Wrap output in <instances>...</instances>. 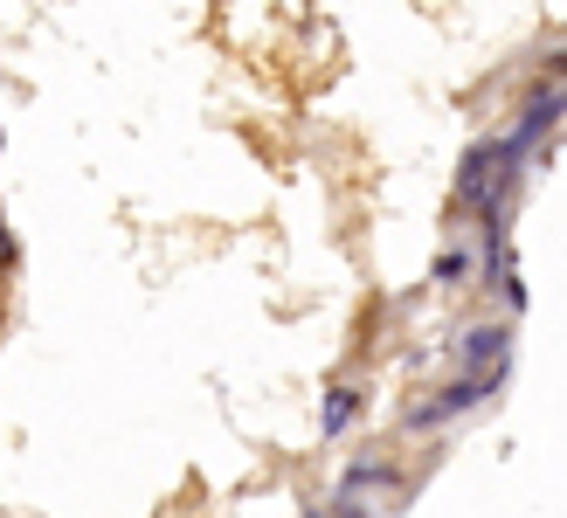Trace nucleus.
<instances>
[{"mask_svg": "<svg viewBox=\"0 0 567 518\" xmlns=\"http://www.w3.org/2000/svg\"><path fill=\"white\" fill-rule=\"evenodd\" d=\"M547 70H554V83H567V49H554V55H547Z\"/></svg>", "mask_w": 567, "mask_h": 518, "instance_id": "nucleus-7", "label": "nucleus"}, {"mask_svg": "<svg viewBox=\"0 0 567 518\" xmlns=\"http://www.w3.org/2000/svg\"><path fill=\"white\" fill-rule=\"evenodd\" d=\"M360 415H367V387L360 381H332L326 387V408H319V436H347Z\"/></svg>", "mask_w": 567, "mask_h": 518, "instance_id": "nucleus-3", "label": "nucleus"}, {"mask_svg": "<svg viewBox=\"0 0 567 518\" xmlns=\"http://www.w3.org/2000/svg\"><path fill=\"white\" fill-rule=\"evenodd\" d=\"M471 256H477V236H457V242H443V256H436V283H443V291H450V283H464L477 263H471Z\"/></svg>", "mask_w": 567, "mask_h": 518, "instance_id": "nucleus-5", "label": "nucleus"}, {"mask_svg": "<svg viewBox=\"0 0 567 518\" xmlns=\"http://www.w3.org/2000/svg\"><path fill=\"white\" fill-rule=\"evenodd\" d=\"M485 401H492V387H477V381H464V373H457V381H450V387H436L430 401H415V408H409L402 422L415 428V436H430V428L457 422V415H471V408H485Z\"/></svg>", "mask_w": 567, "mask_h": 518, "instance_id": "nucleus-2", "label": "nucleus"}, {"mask_svg": "<svg viewBox=\"0 0 567 518\" xmlns=\"http://www.w3.org/2000/svg\"><path fill=\"white\" fill-rule=\"evenodd\" d=\"M332 518H374L367 505H332Z\"/></svg>", "mask_w": 567, "mask_h": 518, "instance_id": "nucleus-8", "label": "nucleus"}, {"mask_svg": "<svg viewBox=\"0 0 567 518\" xmlns=\"http://www.w3.org/2000/svg\"><path fill=\"white\" fill-rule=\"evenodd\" d=\"M457 373L498 394V387H505V373H513V325H505V319H492V325H471V332H457Z\"/></svg>", "mask_w": 567, "mask_h": 518, "instance_id": "nucleus-1", "label": "nucleus"}, {"mask_svg": "<svg viewBox=\"0 0 567 518\" xmlns=\"http://www.w3.org/2000/svg\"><path fill=\"white\" fill-rule=\"evenodd\" d=\"M394 484H402L394 464H353L347 477H339V505H360V491H394Z\"/></svg>", "mask_w": 567, "mask_h": 518, "instance_id": "nucleus-4", "label": "nucleus"}, {"mask_svg": "<svg viewBox=\"0 0 567 518\" xmlns=\"http://www.w3.org/2000/svg\"><path fill=\"white\" fill-rule=\"evenodd\" d=\"M498 298H505V311H526V283H519V277H505V283H498Z\"/></svg>", "mask_w": 567, "mask_h": 518, "instance_id": "nucleus-6", "label": "nucleus"}, {"mask_svg": "<svg viewBox=\"0 0 567 518\" xmlns=\"http://www.w3.org/2000/svg\"><path fill=\"white\" fill-rule=\"evenodd\" d=\"M0 146H8V138H0Z\"/></svg>", "mask_w": 567, "mask_h": 518, "instance_id": "nucleus-10", "label": "nucleus"}, {"mask_svg": "<svg viewBox=\"0 0 567 518\" xmlns=\"http://www.w3.org/2000/svg\"><path fill=\"white\" fill-rule=\"evenodd\" d=\"M0 249H14V228L8 221H0Z\"/></svg>", "mask_w": 567, "mask_h": 518, "instance_id": "nucleus-9", "label": "nucleus"}]
</instances>
